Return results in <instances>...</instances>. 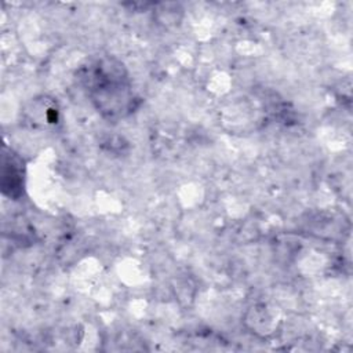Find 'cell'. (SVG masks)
<instances>
[{
    "label": "cell",
    "instance_id": "1",
    "mask_svg": "<svg viewBox=\"0 0 353 353\" xmlns=\"http://www.w3.org/2000/svg\"><path fill=\"white\" fill-rule=\"evenodd\" d=\"M77 81L97 112L109 121L125 119L141 103L127 68L116 57L88 59L77 70Z\"/></svg>",
    "mask_w": 353,
    "mask_h": 353
},
{
    "label": "cell",
    "instance_id": "2",
    "mask_svg": "<svg viewBox=\"0 0 353 353\" xmlns=\"http://www.w3.org/2000/svg\"><path fill=\"white\" fill-rule=\"evenodd\" d=\"M243 324L252 335L268 339L276 335L283 324V313L279 306L269 302H255L247 307Z\"/></svg>",
    "mask_w": 353,
    "mask_h": 353
},
{
    "label": "cell",
    "instance_id": "3",
    "mask_svg": "<svg viewBox=\"0 0 353 353\" xmlns=\"http://www.w3.org/2000/svg\"><path fill=\"white\" fill-rule=\"evenodd\" d=\"M23 117L33 128L50 130L61 123V109L55 98L40 95L29 101L23 109Z\"/></svg>",
    "mask_w": 353,
    "mask_h": 353
},
{
    "label": "cell",
    "instance_id": "4",
    "mask_svg": "<svg viewBox=\"0 0 353 353\" xmlns=\"http://www.w3.org/2000/svg\"><path fill=\"white\" fill-rule=\"evenodd\" d=\"M25 186V167L22 159L12 150L3 152L1 159V189L11 199H18Z\"/></svg>",
    "mask_w": 353,
    "mask_h": 353
},
{
    "label": "cell",
    "instance_id": "5",
    "mask_svg": "<svg viewBox=\"0 0 353 353\" xmlns=\"http://www.w3.org/2000/svg\"><path fill=\"white\" fill-rule=\"evenodd\" d=\"M153 18L164 28H175L183 18V8L178 3H159L153 10Z\"/></svg>",
    "mask_w": 353,
    "mask_h": 353
}]
</instances>
